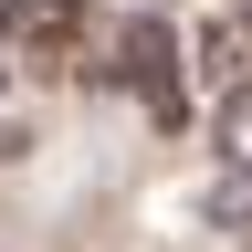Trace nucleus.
<instances>
[{
    "instance_id": "4",
    "label": "nucleus",
    "mask_w": 252,
    "mask_h": 252,
    "mask_svg": "<svg viewBox=\"0 0 252 252\" xmlns=\"http://www.w3.org/2000/svg\"><path fill=\"white\" fill-rule=\"evenodd\" d=\"M210 220H220V231H242V242H252V179H220V189H210Z\"/></svg>"
},
{
    "instance_id": "6",
    "label": "nucleus",
    "mask_w": 252,
    "mask_h": 252,
    "mask_svg": "<svg viewBox=\"0 0 252 252\" xmlns=\"http://www.w3.org/2000/svg\"><path fill=\"white\" fill-rule=\"evenodd\" d=\"M231 11H252V0H231Z\"/></svg>"
},
{
    "instance_id": "5",
    "label": "nucleus",
    "mask_w": 252,
    "mask_h": 252,
    "mask_svg": "<svg viewBox=\"0 0 252 252\" xmlns=\"http://www.w3.org/2000/svg\"><path fill=\"white\" fill-rule=\"evenodd\" d=\"M21 137H32V116H21V94H0V158H11Z\"/></svg>"
},
{
    "instance_id": "3",
    "label": "nucleus",
    "mask_w": 252,
    "mask_h": 252,
    "mask_svg": "<svg viewBox=\"0 0 252 252\" xmlns=\"http://www.w3.org/2000/svg\"><path fill=\"white\" fill-rule=\"evenodd\" d=\"M200 84L220 105H252V11H220L200 32Z\"/></svg>"
},
{
    "instance_id": "1",
    "label": "nucleus",
    "mask_w": 252,
    "mask_h": 252,
    "mask_svg": "<svg viewBox=\"0 0 252 252\" xmlns=\"http://www.w3.org/2000/svg\"><path fill=\"white\" fill-rule=\"evenodd\" d=\"M105 53H116V63H94V74H105V84H126V94H137V105H147L158 126H179V116H189V74H179V32L158 21V11H137V21H126L116 42H105Z\"/></svg>"
},
{
    "instance_id": "2",
    "label": "nucleus",
    "mask_w": 252,
    "mask_h": 252,
    "mask_svg": "<svg viewBox=\"0 0 252 252\" xmlns=\"http://www.w3.org/2000/svg\"><path fill=\"white\" fill-rule=\"evenodd\" d=\"M0 53H11L21 74H84L94 11L84 0H0Z\"/></svg>"
}]
</instances>
